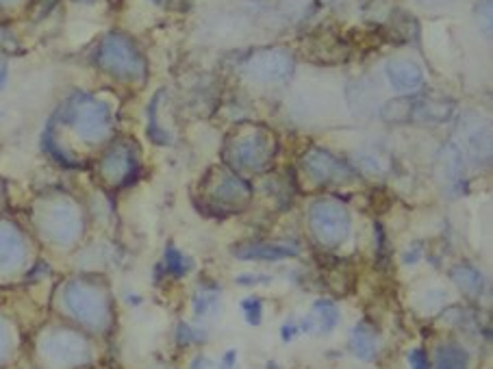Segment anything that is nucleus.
<instances>
[{
  "instance_id": "f257e3e1",
  "label": "nucleus",
  "mask_w": 493,
  "mask_h": 369,
  "mask_svg": "<svg viewBox=\"0 0 493 369\" xmlns=\"http://www.w3.org/2000/svg\"><path fill=\"white\" fill-rule=\"evenodd\" d=\"M276 155V139L261 129L243 130L228 139V164L242 170H266Z\"/></svg>"
},
{
  "instance_id": "f03ea898",
  "label": "nucleus",
  "mask_w": 493,
  "mask_h": 369,
  "mask_svg": "<svg viewBox=\"0 0 493 369\" xmlns=\"http://www.w3.org/2000/svg\"><path fill=\"white\" fill-rule=\"evenodd\" d=\"M98 65L111 77L122 80H140L146 74V63L137 53L135 44L126 35H106L98 50Z\"/></svg>"
},
{
  "instance_id": "7ed1b4c3",
  "label": "nucleus",
  "mask_w": 493,
  "mask_h": 369,
  "mask_svg": "<svg viewBox=\"0 0 493 369\" xmlns=\"http://www.w3.org/2000/svg\"><path fill=\"white\" fill-rule=\"evenodd\" d=\"M207 200L211 206H217L222 215L235 214L251 202V187L240 176H235L228 170H213L202 183Z\"/></svg>"
},
{
  "instance_id": "20e7f679",
  "label": "nucleus",
  "mask_w": 493,
  "mask_h": 369,
  "mask_svg": "<svg viewBox=\"0 0 493 369\" xmlns=\"http://www.w3.org/2000/svg\"><path fill=\"white\" fill-rule=\"evenodd\" d=\"M68 120L88 141H100L111 130V109L103 100L79 96L68 105Z\"/></svg>"
},
{
  "instance_id": "39448f33",
  "label": "nucleus",
  "mask_w": 493,
  "mask_h": 369,
  "mask_svg": "<svg viewBox=\"0 0 493 369\" xmlns=\"http://www.w3.org/2000/svg\"><path fill=\"white\" fill-rule=\"evenodd\" d=\"M309 224L322 244H342L350 232V215L337 200H319L309 211Z\"/></svg>"
},
{
  "instance_id": "423d86ee",
  "label": "nucleus",
  "mask_w": 493,
  "mask_h": 369,
  "mask_svg": "<svg viewBox=\"0 0 493 369\" xmlns=\"http://www.w3.org/2000/svg\"><path fill=\"white\" fill-rule=\"evenodd\" d=\"M246 72L259 83H285L293 74V59L281 48H261L246 62Z\"/></svg>"
},
{
  "instance_id": "0eeeda50",
  "label": "nucleus",
  "mask_w": 493,
  "mask_h": 369,
  "mask_svg": "<svg viewBox=\"0 0 493 369\" xmlns=\"http://www.w3.org/2000/svg\"><path fill=\"white\" fill-rule=\"evenodd\" d=\"M302 168L307 172V176L315 180L318 185H333V183H344V180L353 179V170L345 168L337 156H333L327 150L313 148L304 155Z\"/></svg>"
},
{
  "instance_id": "6e6552de",
  "label": "nucleus",
  "mask_w": 493,
  "mask_h": 369,
  "mask_svg": "<svg viewBox=\"0 0 493 369\" xmlns=\"http://www.w3.org/2000/svg\"><path fill=\"white\" fill-rule=\"evenodd\" d=\"M137 172V159L131 144H115L100 164V174L109 185H126Z\"/></svg>"
},
{
  "instance_id": "1a4fd4ad",
  "label": "nucleus",
  "mask_w": 493,
  "mask_h": 369,
  "mask_svg": "<svg viewBox=\"0 0 493 369\" xmlns=\"http://www.w3.org/2000/svg\"><path fill=\"white\" fill-rule=\"evenodd\" d=\"M44 229L55 241H72L81 231L79 211L68 202L50 206L44 220Z\"/></svg>"
},
{
  "instance_id": "9d476101",
  "label": "nucleus",
  "mask_w": 493,
  "mask_h": 369,
  "mask_svg": "<svg viewBox=\"0 0 493 369\" xmlns=\"http://www.w3.org/2000/svg\"><path fill=\"white\" fill-rule=\"evenodd\" d=\"M68 305L81 320L91 323V326L103 320V302L88 287H70Z\"/></svg>"
},
{
  "instance_id": "9b49d317",
  "label": "nucleus",
  "mask_w": 493,
  "mask_h": 369,
  "mask_svg": "<svg viewBox=\"0 0 493 369\" xmlns=\"http://www.w3.org/2000/svg\"><path fill=\"white\" fill-rule=\"evenodd\" d=\"M385 72H387L391 88L398 92H415L424 83V72L413 62H389Z\"/></svg>"
},
{
  "instance_id": "f8f14e48",
  "label": "nucleus",
  "mask_w": 493,
  "mask_h": 369,
  "mask_svg": "<svg viewBox=\"0 0 493 369\" xmlns=\"http://www.w3.org/2000/svg\"><path fill=\"white\" fill-rule=\"evenodd\" d=\"M298 247L287 244H242L235 247V256L243 261H278L296 256Z\"/></svg>"
},
{
  "instance_id": "ddd939ff",
  "label": "nucleus",
  "mask_w": 493,
  "mask_h": 369,
  "mask_svg": "<svg viewBox=\"0 0 493 369\" xmlns=\"http://www.w3.org/2000/svg\"><path fill=\"white\" fill-rule=\"evenodd\" d=\"M350 346H353L354 354L361 358H365V361H372V358L376 356V350H378L374 332L370 331L365 323H359V326L354 328L353 337H350Z\"/></svg>"
},
{
  "instance_id": "4468645a",
  "label": "nucleus",
  "mask_w": 493,
  "mask_h": 369,
  "mask_svg": "<svg viewBox=\"0 0 493 369\" xmlns=\"http://www.w3.org/2000/svg\"><path fill=\"white\" fill-rule=\"evenodd\" d=\"M435 369H467V352L456 343H446L435 354Z\"/></svg>"
},
{
  "instance_id": "2eb2a0df",
  "label": "nucleus",
  "mask_w": 493,
  "mask_h": 369,
  "mask_svg": "<svg viewBox=\"0 0 493 369\" xmlns=\"http://www.w3.org/2000/svg\"><path fill=\"white\" fill-rule=\"evenodd\" d=\"M22 256V239L12 226L0 224V263H13Z\"/></svg>"
},
{
  "instance_id": "dca6fc26",
  "label": "nucleus",
  "mask_w": 493,
  "mask_h": 369,
  "mask_svg": "<svg viewBox=\"0 0 493 369\" xmlns=\"http://www.w3.org/2000/svg\"><path fill=\"white\" fill-rule=\"evenodd\" d=\"M452 281H455L463 291L472 293V296H479L482 287H485V278H482L479 270H474V267L470 265L455 267V270H452Z\"/></svg>"
},
{
  "instance_id": "f3484780",
  "label": "nucleus",
  "mask_w": 493,
  "mask_h": 369,
  "mask_svg": "<svg viewBox=\"0 0 493 369\" xmlns=\"http://www.w3.org/2000/svg\"><path fill=\"white\" fill-rule=\"evenodd\" d=\"M309 322H315L319 326V331H333L335 323L339 322V311L333 302L328 300H318L313 306V315Z\"/></svg>"
},
{
  "instance_id": "a211bd4d",
  "label": "nucleus",
  "mask_w": 493,
  "mask_h": 369,
  "mask_svg": "<svg viewBox=\"0 0 493 369\" xmlns=\"http://www.w3.org/2000/svg\"><path fill=\"white\" fill-rule=\"evenodd\" d=\"M166 265H167V272H170V274H174V276H185L187 272L191 270V261L187 259L183 252L176 250V247H167Z\"/></svg>"
},
{
  "instance_id": "6ab92c4d",
  "label": "nucleus",
  "mask_w": 493,
  "mask_h": 369,
  "mask_svg": "<svg viewBox=\"0 0 493 369\" xmlns=\"http://www.w3.org/2000/svg\"><path fill=\"white\" fill-rule=\"evenodd\" d=\"M242 311L252 326H257V323L261 322V300H259V298H248V300H243Z\"/></svg>"
},
{
  "instance_id": "aec40b11",
  "label": "nucleus",
  "mask_w": 493,
  "mask_h": 369,
  "mask_svg": "<svg viewBox=\"0 0 493 369\" xmlns=\"http://www.w3.org/2000/svg\"><path fill=\"white\" fill-rule=\"evenodd\" d=\"M53 346L57 356H76V354H81V343L70 341V339H55Z\"/></svg>"
},
{
  "instance_id": "412c9836",
  "label": "nucleus",
  "mask_w": 493,
  "mask_h": 369,
  "mask_svg": "<svg viewBox=\"0 0 493 369\" xmlns=\"http://www.w3.org/2000/svg\"><path fill=\"white\" fill-rule=\"evenodd\" d=\"M409 365L411 369H430L429 358H426L424 350H413L409 354Z\"/></svg>"
},
{
  "instance_id": "4be33fe9",
  "label": "nucleus",
  "mask_w": 493,
  "mask_h": 369,
  "mask_svg": "<svg viewBox=\"0 0 493 369\" xmlns=\"http://www.w3.org/2000/svg\"><path fill=\"white\" fill-rule=\"evenodd\" d=\"M420 4H424V7H441V4H448L452 0H418Z\"/></svg>"
},
{
  "instance_id": "5701e85b",
  "label": "nucleus",
  "mask_w": 493,
  "mask_h": 369,
  "mask_svg": "<svg viewBox=\"0 0 493 369\" xmlns=\"http://www.w3.org/2000/svg\"><path fill=\"white\" fill-rule=\"evenodd\" d=\"M4 80H7V65L0 63V89H3Z\"/></svg>"
},
{
  "instance_id": "b1692460",
  "label": "nucleus",
  "mask_w": 493,
  "mask_h": 369,
  "mask_svg": "<svg viewBox=\"0 0 493 369\" xmlns=\"http://www.w3.org/2000/svg\"><path fill=\"white\" fill-rule=\"evenodd\" d=\"M18 3V0H0V7H4V4H13Z\"/></svg>"
},
{
  "instance_id": "393cba45",
  "label": "nucleus",
  "mask_w": 493,
  "mask_h": 369,
  "mask_svg": "<svg viewBox=\"0 0 493 369\" xmlns=\"http://www.w3.org/2000/svg\"><path fill=\"white\" fill-rule=\"evenodd\" d=\"M83 3H91V0H83Z\"/></svg>"
}]
</instances>
